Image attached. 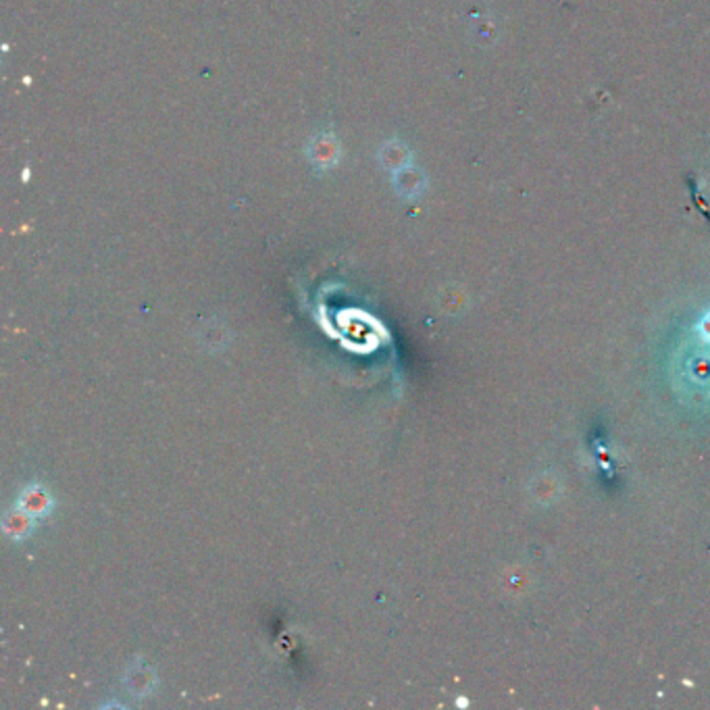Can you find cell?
<instances>
[{"mask_svg":"<svg viewBox=\"0 0 710 710\" xmlns=\"http://www.w3.org/2000/svg\"><path fill=\"white\" fill-rule=\"evenodd\" d=\"M35 525H38V519L27 515V512L21 511L20 506L7 511L3 517V531L7 534V538H11L13 542H23L32 538Z\"/></svg>","mask_w":710,"mask_h":710,"instance_id":"obj_2","label":"cell"},{"mask_svg":"<svg viewBox=\"0 0 710 710\" xmlns=\"http://www.w3.org/2000/svg\"><path fill=\"white\" fill-rule=\"evenodd\" d=\"M15 506H20L21 511H26L27 515H32L34 519L51 517L52 509H55V498H52L51 490L42 483H29V486L23 488L20 492V496L15 500Z\"/></svg>","mask_w":710,"mask_h":710,"instance_id":"obj_1","label":"cell"},{"mask_svg":"<svg viewBox=\"0 0 710 710\" xmlns=\"http://www.w3.org/2000/svg\"><path fill=\"white\" fill-rule=\"evenodd\" d=\"M157 685V675H154L152 667L146 662H136L129 667L128 675H125V688H128L129 696L146 698L154 691Z\"/></svg>","mask_w":710,"mask_h":710,"instance_id":"obj_3","label":"cell"}]
</instances>
